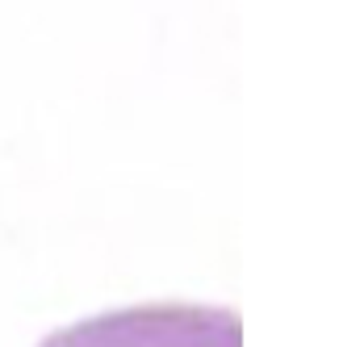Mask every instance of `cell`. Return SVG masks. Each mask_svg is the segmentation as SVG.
<instances>
[{"label": "cell", "mask_w": 360, "mask_h": 347, "mask_svg": "<svg viewBox=\"0 0 360 347\" xmlns=\"http://www.w3.org/2000/svg\"><path fill=\"white\" fill-rule=\"evenodd\" d=\"M42 347H239V322L210 306H134L76 322Z\"/></svg>", "instance_id": "obj_1"}]
</instances>
